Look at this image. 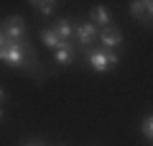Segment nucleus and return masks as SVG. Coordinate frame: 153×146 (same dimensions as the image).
Masks as SVG:
<instances>
[{"instance_id":"16","label":"nucleus","mask_w":153,"mask_h":146,"mask_svg":"<svg viewBox=\"0 0 153 146\" xmlns=\"http://www.w3.org/2000/svg\"><path fill=\"white\" fill-rule=\"evenodd\" d=\"M3 118H5V110H3V108H0V120H3Z\"/></svg>"},{"instance_id":"10","label":"nucleus","mask_w":153,"mask_h":146,"mask_svg":"<svg viewBox=\"0 0 153 146\" xmlns=\"http://www.w3.org/2000/svg\"><path fill=\"white\" fill-rule=\"evenodd\" d=\"M54 59H56V64H71V62H74V49L71 46L59 49V51L54 54Z\"/></svg>"},{"instance_id":"8","label":"nucleus","mask_w":153,"mask_h":146,"mask_svg":"<svg viewBox=\"0 0 153 146\" xmlns=\"http://www.w3.org/2000/svg\"><path fill=\"white\" fill-rule=\"evenodd\" d=\"M151 3H146V0H135V3H130V13L133 16H138V18H143L146 21V16H148V21H151Z\"/></svg>"},{"instance_id":"7","label":"nucleus","mask_w":153,"mask_h":146,"mask_svg":"<svg viewBox=\"0 0 153 146\" xmlns=\"http://www.w3.org/2000/svg\"><path fill=\"white\" fill-rule=\"evenodd\" d=\"M87 62H89V67H92L94 72H107V56H105V51H92V54L87 56Z\"/></svg>"},{"instance_id":"3","label":"nucleus","mask_w":153,"mask_h":146,"mask_svg":"<svg viewBox=\"0 0 153 146\" xmlns=\"http://www.w3.org/2000/svg\"><path fill=\"white\" fill-rule=\"evenodd\" d=\"M97 36H100V41L105 44V49H107V51H112L115 46H120V44H123V33H120V28H115V26L102 28Z\"/></svg>"},{"instance_id":"17","label":"nucleus","mask_w":153,"mask_h":146,"mask_svg":"<svg viewBox=\"0 0 153 146\" xmlns=\"http://www.w3.org/2000/svg\"><path fill=\"white\" fill-rule=\"evenodd\" d=\"M31 146H41V144H31Z\"/></svg>"},{"instance_id":"5","label":"nucleus","mask_w":153,"mask_h":146,"mask_svg":"<svg viewBox=\"0 0 153 146\" xmlns=\"http://www.w3.org/2000/svg\"><path fill=\"white\" fill-rule=\"evenodd\" d=\"M89 23H92V26H102V28H107L110 26V11L105 5H94L92 8V16H89Z\"/></svg>"},{"instance_id":"11","label":"nucleus","mask_w":153,"mask_h":146,"mask_svg":"<svg viewBox=\"0 0 153 146\" xmlns=\"http://www.w3.org/2000/svg\"><path fill=\"white\" fill-rule=\"evenodd\" d=\"M140 133L146 136V141L151 144V138H153V118L151 115H146V118L140 120Z\"/></svg>"},{"instance_id":"2","label":"nucleus","mask_w":153,"mask_h":146,"mask_svg":"<svg viewBox=\"0 0 153 146\" xmlns=\"http://www.w3.org/2000/svg\"><path fill=\"white\" fill-rule=\"evenodd\" d=\"M0 31L5 33L8 41H23V36H26V23H23L21 16H10Z\"/></svg>"},{"instance_id":"4","label":"nucleus","mask_w":153,"mask_h":146,"mask_svg":"<svg viewBox=\"0 0 153 146\" xmlns=\"http://www.w3.org/2000/svg\"><path fill=\"white\" fill-rule=\"evenodd\" d=\"M97 33H100V31H97V26H92V23H79V26L74 28L76 41H79V44H84V46H87V44H92Z\"/></svg>"},{"instance_id":"9","label":"nucleus","mask_w":153,"mask_h":146,"mask_svg":"<svg viewBox=\"0 0 153 146\" xmlns=\"http://www.w3.org/2000/svg\"><path fill=\"white\" fill-rule=\"evenodd\" d=\"M54 33L61 38V41H66L69 36H74V26H71L69 21H56V26H54Z\"/></svg>"},{"instance_id":"6","label":"nucleus","mask_w":153,"mask_h":146,"mask_svg":"<svg viewBox=\"0 0 153 146\" xmlns=\"http://www.w3.org/2000/svg\"><path fill=\"white\" fill-rule=\"evenodd\" d=\"M41 41H44L46 46H51L54 51H59V49L69 46V41H61V38L54 33V28H44V31H41Z\"/></svg>"},{"instance_id":"12","label":"nucleus","mask_w":153,"mask_h":146,"mask_svg":"<svg viewBox=\"0 0 153 146\" xmlns=\"http://www.w3.org/2000/svg\"><path fill=\"white\" fill-rule=\"evenodd\" d=\"M33 5L44 13V16H51V13H54V8H56V3H51V0H38V3H33Z\"/></svg>"},{"instance_id":"1","label":"nucleus","mask_w":153,"mask_h":146,"mask_svg":"<svg viewBox=\"0 0 153 146\" xmlns=\"http://www.w3.org/2000/svg\"><path fill=\"white\" fill-rule=\"evenodd\" d=\"M0 62L10 67H23L26 64V51H23V41H8L5 49H0Z\"/></svg>"},{"instance_id":"13","label":"nucleus","mask_w":153,"mask_h":146,"mask_svg":"<svg viewBox=\"0 0 153 146\" xmlns=\"http://www.w3.org/2000/svg\"><path fill=\"white\" fill-rule=\"evenodd\" d=\"M105 56H107V69H112V67L117 64V59H120L115 51H105Z\"/></svg>"},{"instance_id":"15","label":"nucleus","mask_w":153,"mask_h":146,"mask_svg":"<svg viewBox=\"0 0 153 146\" xmlns=\"http://www.w3.org/2000/svg\"><path fill=\"white\" fill-rule=\"evenodd\" d=\"M3 100H5V92H3V87H0V105H3Z\"/></svg>"},{"instance_id":"14","label":"nucleus","mask_w":153,"mask_h":146,"mask_svg":"<svg viewBox=\"0 0 153 146\" xmlns=\"http://www.w3.org/2000/svg\"><path fill=\"white\" fill-rule=\"evenodd\" d=\"M0 49H5V33L0 31Z\"/></svg>"}]
</instances>
